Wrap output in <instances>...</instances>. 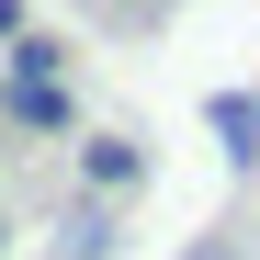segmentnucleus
<instances>
[{
  "label": "nucleus",
  "instance_id": "nucleus-1",
  "mask_svg": "<svg viewBox=\"0 0 260 260\" xmlns=\"http://www.w3.org/2000/svg\"><path fill=\"white\" fill-rule=\"evenodd\" d=\"M79 170H91V192H124V181H136V147H124V136H91Z\"/></svg>",
  "mask_w": 260,
  "mask_h": 260
},
{
  "label": "nucleus",
  "instance_id": "nucleus-2",
  "mask_svg": "<svg viewBox=\"0 0 260 260\" xmlns=\"http://www.w3.org/2000/svg\"><path fill=\"white\" fill-rule=\"evenodd\" d=\"M192 260H238V238H204V249H192Z\"/></svg>",
  "mask_w": 260,
  "mask_h": 260
}]
</instances>
